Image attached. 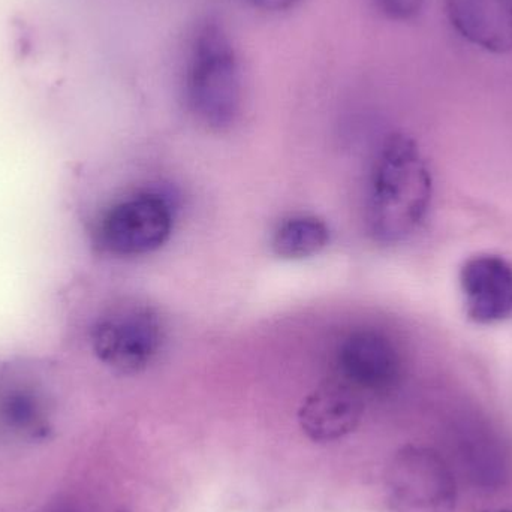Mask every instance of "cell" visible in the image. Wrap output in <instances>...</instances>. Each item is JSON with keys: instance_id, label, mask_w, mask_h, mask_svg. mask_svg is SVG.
Masks as SVG:
<instances>
[{"instance_id": "6da1fadb", "label": "cell", "mask_w": 512, "mask_h": 512, "mask_svg": "<svg viewBox=\"0 0 512 512\" xmlns=\"http://www.w3.org/2000/svg\"><path fill=\"white\" fill-rule=\"evenodd\" d=\"M432 194V174L420 147L408 135H390L370 177L366 219L373 239L384 245L409 239L426 219Z\"/></svg>"}, {"instance_id": "7a4b0ae2", "label": "cell", "mask_w": 512, "mask_h": 512, "mask_svg": "<svg viewBox=\"0 0 512 512\" xmlns=\"http://www.w3.org/2000/svg\"><path fill=\"white\" fill-rule=\"evenodd\" d=\"M189 110L207 128L222 131L236 122L242 108L243 80L239 56L219 21L198 27L185 75Z\"/></svg>"}, {"instance_id": "3957f363", "label": "cell", "mask_w": 512, "mask_h": 512, "mask_svg": "<svg viewBox=\"0 0 512 512\" xmlns=\"http://www.w3.org/2000/svg\"><path fill=\"white\" fill-rule=\"evenodd\" d=\"M391 512H453L456 481L445 460L430 448H402L385 472Z\"/></svg>"}, {"instance_id": "277c9868", "label": "cell", "mask_w": 512, "mask_h": 512, "mask_svg": "<svg viewBox=\"0 0 512 512\" xmlns=\"http://www.w3.org/2000/svg\"><path fill=\"white\" fill-rule=\"evenodd\" d=\"M164 343V327L152 309L125 307L96 322L92 348L105 366L122 375L146 370L158 358Z\"/></svg>"}, {"instance_id": "5b68a950", "label": "cell", "mask_w": 512, "mask_h": 512, "mask_svg": "<svg viewBox=\"0 0 512 512\" xmlns=\"http://www.w3.org/2000/svg\"><path fill=\"white\" fill-rule=\"evenodd\" d=\"M174 216L158 194H141L111 207L98 228L102 248L113 255L152 254L170 240Z\"/></svg>"}, {"instance_id": "8992f818", "label": "cell", "mask_w": 512, "mask_h": 512, "mask_svg": "<svg viewBox=\"0 0 512 512\" xmlns=\"http://www.w3.org/2000/svg\"><path fill=\"white\" fill-rule=\"evenodd\" d=\"M339 378L361 394L388 393L403 375V361L393 340L375 330H358L340 343Z\"/></svg>"}, {"instance_id": "52a82bcc", "label": "cell", "mask_w": 512, "mask_h": 512, "mask_svg": "<svg viewBox=\"0 0 512 512\" xmlns=\"http://www.w3.org/2000/svg\"><path fill=\"white\" fill-rule=\"evenodd\" d=\"M364 415V396L343 381L328 379L298 409L301 432L315 444H330L354 433Z\"/></svg>"}, {"instance_id": "ba28073f", "label": "cell", "mask_w": 512, "mask_h": 512, "mask_svg": "<svg viewBox=\"0 0 512 512\" xmlns=\"http://www.w3.org/2000/svg\"><path fill=\"white\" fill-rule=\"evenodd\" d=\"M466 313L478 324L512 318V264L504 256H472L460 270Z\"/></svg>"}, {"instance_id": "9c48e42d", "label": "cell", "mask_w": 512, "mask_h": 512, "mask_svg": "<svg viewBox=\"0 0 512 512\" xmlns=\"http://www.w3.org/2000/svg\"><path fill=\"white\" fill-rule=\"evenodd\" d=\"M445 6L454 29L475 47L512 50V0H445Z\"/></svg>"}, {"instance_id": "30bf717a", "label": "cell", "mask_w": 512, "mask_h": 512, "mask_svg": "<svg viewBox=\"0 0 512 512\" xmlns=\"http://www.w3.org/2000/svg\"><path fill=\"white\" fill-rule=\"evenodd\" d=\"M457 457L466 477L484 490L504 486L510 474V463L504 445L495 433L481 424L466 423L457 429Z\"/></svg>"}, {"instance_id": "8fae6325", "label": "cell", "mask_w": 512, "mask_h": 512, "mask_svg": "<svg viewBox=\"0 0 512 512\" xmlns=\"http://www.w3.org/2000/svg\"><path fill=\"white\" fill-rule=\"evenodd\" d=\"M330 242L327 224L315 216H294L274 231L271 248L282 259L297 261L324 251Z\"/></svg>"}, {"instance_id": "7c38bea8", "label": "cell", "mask_w": 512, "mask_h": 512, "mask_svg": "<svg viewBox=\"0 0 512 512\" xmlns=\"http://www.w3.org/2000/svg\"><path fill=\"white\" fill-rule=\"evenodd\" d=\"M385 17L396 21H408L417 17L424 0H375Z\"/></svg>"}, {"instance_id": "4fadbf2b", "label": "cell", "mask_w": 512, "mask_h": 512, "mask_svg": "<svg viewBox=\"0 0 512 512\" xmlns=\"http://www.w3.org/2000/svg\"><path fill=\"white\" fill-rule=\"evenodd\" d=\"M256 8L268 12H283L294 8L301 0H249Z\"/></svg>"}]
</instances>
